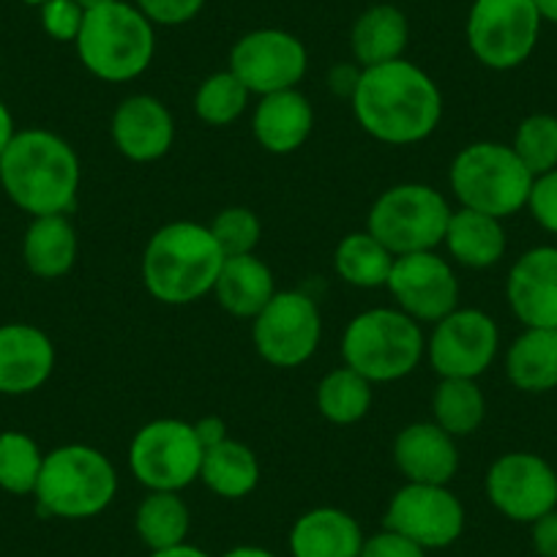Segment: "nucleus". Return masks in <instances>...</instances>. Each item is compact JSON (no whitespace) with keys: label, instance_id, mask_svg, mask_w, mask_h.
Instances as JSON below:
<instances>
[{"label":"nucleus","instance_id":"29","mask_svg":"<svg viewBox=\"0 0 557 557\" xmlns=\"http://www.w3.org/2000/svg\"><path fill=\"white\" fill-rule=\"evenodd\" d=\"M134 530L151 552L186 544L191 530V511L181 492H148L134 511Z\"/></svg>","mask_w":557,"mask_h":557},{"label":"nucleus","instance_id":"32","mask_svg":"<svg viewBox=\"0 0 557 557\" xmlns=\"http://www.w3.org/2000/svg\"><path fill=\"white\" fill-rule=\"evenodd\" d=\"M314 401L325 421L339 426L358 424L372 410V383L356 369H331L314 391Z\"/></svg>","mask_w":557,"mask_h":557},{"label":"nucleus","instance_id":"41","mask_svg":"<svg viewBox=\"0 0 557 557\" xmlns=\"http://www.w3.org/2000/svg\"><path fill=\"white\" fill-rule=\"evenodd\" d=\"M530 544L539 557H557V508L530 524Z\"/></svg>","mask_w":557,"mask_h":557},{"label":"nucleus","instance_id":"21","mask_svg":"<svg viewBox=\"0 0 557 557\" xmlns=\"http://www.w3.org/2000/svg\"><path fill=\"white\" fill-rule=\"evenodd\" d=\"M314 128L312 101L298 88L260 96L251 115V134L268 153L287 157L304 148Z\"/></svg>","mask_w":557,"mask_h":557},{"label":"nucleus","instance_id":"44","mask_svg":"<svg viewBox=\"0 0 557 557\" xmlns=\"http://www.w3.org/2000/svg\"><path fill=\"white\" fill-rule=\"evenodd\" d=\"M14 134H17V126H14L12 112H9V107L0 101V153L7 151L9 143L14 139Z\"/></svg>","mask_w":557,"mask_h":557},{"label":"nucleus","instance_id":"11","mask_svg":"<svg viewBox=\"0 0 557 557\" xmlns=\"http://www.w3.org/2000/svg\"><path fill=\"white\" fill-rule=\"evenodd\" d=\"M323 339L320 307L301 290H278L251 320L257 356L278 369H296L318 352Z\"/></svg>","mask_w":557,"mask_h":557},{"label":"nucleus","instance_id":"24","mask_svg":"<svg viewBox=\"0 0 557 557\" xmlns=\"http://www.w3.org/2000/svg\"><path fill=\"white\" fill-rule=\"evenodd\" d=\"M443 246H446L454 262L473 268V271L497 265L508 246L503 219H495L481 211H470V208H457V211H451V219H448Z\"/></svg>","mask_w":557,"mask_h":557},{"label":"nucleus","instance_id":"20","mask_svg":"<svg viewBox=\"0 0 557 557\" xmlns=\"http://www.w3.org/2000/svg\"><path fill=\"white\" fill-rule=\"evenodd\" d=\"M394 465L412 484H451L459 470L457 437L435 421L407 424L394 441Z\"/></svg>","mask_w":557,"mask_h":557},{"label":"nucleus","instance_id":"26","mask_svg":"<svg viewBox=\"0 0 557 557\" xmlns=\"http://www.w3.org/2000/svg\"><path fill=\"white\" fill-rule=\"evenodd\" d=\"M77 230L66 213L34 216L23 238V260L28 271L39 278H61L77 262Z\"/></svg>","mask_w":557,"mask_h":557},{"label":"nucleus","instance_id":"8","mask_svg":"<svg viewBox=\"0 0 557 557\" xmlns=\"http://www.w3.org/2000/svg\"><path fill=\"white\" fill-rule=\"evenodd\" d=\"M454 208L446 195L426 184H396L372 202L367 230L394 257L435 251L446 238Z\"/></svg>","mask_w":557,"mask_h":557},{"label":"nucleus","instance_id":"2","mask_svg":"<svg viewBox=\"0 0 557 557\" xmlns=\"http://www.w3.org/2000/svg\"><path fill=\"white\" fill-rule=\"evenodd\" d=\"M79 184L77 151L50 128H23L0 153V186L30 216L69 213L77 206Z\"/></svg>","mask_w":557,"mask_h":557},{"label":"nucleus","instance_id":"7","mask_svg":"<svg viewBox=\"0 0 557 557\" xmlns=\"http://www.w3.org/2000/svg\"><path fill=\"white\" fill-rule=\"evenodd\" d=\"M448 184L459 208L508 219L528 208L533 173L506 143H470L454 157Z\"/></svg>","mask_w":557,"mask_h":557},{"label":"nucleus","instance_id":"5","mask_svg":"<svg viewBox=\"0 0 557 557\" xmlns=\"http://www.w3.org/2000/svg\"><path fill=\"white\" fill-rule=\"evenodd\" d=\"M115 495V465L99 448L69 443L45 454L34 497L47 517L72 519V522L94 519L112 506Z\"/></svg>","mask_w":557,"mask_h":557},{"label":"nucleus","instance_id":"42","mask_svg":"<svg viewBox=\"0 0 557 557\" xmlns=\"http://www.w3.org/2000/svg\"><path fill=\"white\" fill-rule=\"evenodd\" d=\"M363 69L358 63H336L329 72V88L331 94L339 96V99H352L358 88V79H361Z\"/></svg>","mask_w":557,"mask_h":557},{"label":"nucleus","instance_id":"9","mask_svg":"<svg viewBox=\"0 0 557 557\" xmlns=\"http://www.w3.org/2000/svg\"><path fill=\"white\" fill-rule=\"evenodd\" d=\"M202 454L195 424L157 418L139 426L128 446V470L148 492H184L200 481Z\"/></svg>","mask_w":557,"mask_h":557},{"label":"nucleus","instance_id":"25","mask_svg":"<svg viewBox=\"0 0 557 557\" xmlns=\"http://www.w3.org/2000/svg\"><path fill=\"white\" fill-rule=\"evenodd\" d=\"M407 45H410V23H407L405 12L391 3L369 7L352 23L350 50L352 61L361 69L399 61L405 58Z\"/></svg>","mask_w":557,"mask_h":557},{"label":"nucleus","instance_id":"39","mask_svg":"<svg viewBox=\"0 0 557 557\" xmlns=\"http://www.w3.org/2000/svg\"><path fill=\"white\" fill-rule=\"evenodd\" d=\"M528 208L546 233L557 235V168L544 175H535L533 189H530L528 197Z\"/></svg>","mask_w":557,"mask_h":557},{"label":"nucleus","instance_id":"17","mask_svg":"<svg viewBox=\"0 0 557 557\" xmlns=\"http://www.w3.org/2000/svg\"><path fill=\"white\" fill-rule=\"evenodd\" d=\"M112 143L128 162H159L175 143V117L162 99L134 94L112 112Z\"/></svg>","mask_w":557,"mask_h":557},{"label":"nucleus","instance_id":"46","mask_svg":"<svg viewBox=\"0 0 557 557\" xmlns=\"http://www.w3.org/2000/svg\"><path fill=\"white\" fill-rule=\"evenodd\" d=\"M222 557H278L276 552L265 549V546H255V544H240L233 546V549L224 552Z\"/></svg>","mask_w":557,"mask_h":557},{"label":"nucleus","instance_id":"13","mask_svg":"<svg viewBox=\"0 0 557 557\" xmlns=\"http://www.w3.org/2000/svg\"><path fill=\"white\" fill-rule=\"evenodd\" d=\"M383 528L435 552L457 544L465 533V506L448 484H412L394 492L385 508Z\"/></svg>","mask_w":557,"mask_h":557},{"label":"nucleus","instance_id":"40","mask_svg":"<svg viewBox=\"0 0 557 557\" xmlns=\"http://www.w3.org/2000/svg\"><path fill=\"white\" fill-rule=\"evenodd\" d=\"M430 552L421 549V546L416 544V541L405 539L401 533H396V530H377V533L367 535V541H363L361 546V555L358 557H426Z\"/></svg>","mask_w":557,"mask_h":557},{"label":"nucleus","instance_id":"49","mask_svg":"<svg viewBox=\"0 0 557 557\" xmlns=\"http://www.w3.org/2000/svg\"><path fill=\"white\" fill-rule=\"evenodd\" d=\"M23 3H28V7H41V3H47V0H23Z\"/></svg>","mask_w":557,"mask_h":557},{"label":"nucleus","instance_id":"18","mask_svg":"<svg viewBox=\"0 0 557 557\" xmlns=\"http://www.w3.org/2000/svg\"><path fill=\"white\" fill-rule=\"evenodd\" d=\"M506 298L524 329H557V246H535L513 262Z\"/></svg>","mask_w":557,"mask_h":557},{"label":"nucleus","instance_id":"1","mask_svg":"<svg viewBox=\"0 0 557 557\" xmlns=\"http://www.w3.org/2000/svg\"><path fill=\"white\" fill-rule=\"evenodd\" d=\"M350 104L358 126L385 146L424 143L443 117L441 88L407 58L363 69Z\"/></svg>","mask_w":557,"mask_h":557},{"label":"nucleus","instance_id":"27","mask_svg":"<svg viewBox=\"0 0 557 557\" xmlns=\"http://www.w3.org/2000/svg\"><path fill=\"white\" fill-rule=\"evenodd\" d=\"M506 374L524 394L557 388V329H524L508 347Z\"/></svg>","mask_w":557,"mask_h":557},{"label":"nucleus","instance_id":"28","mask_svg":"<svg viewBox=\"0 0 557 557\" xmlns=\"http://www.w3.org/2000/svg\"><path fill=\"white\" fill-rule=\"evenodd\" d=\"M200 481L224 500H244L260 484V462L246 443L227 437L202 454Z\"/></svg>","mask_w":557,"mask_h":557},{"label":"nucleus","instance_id":"47","mask_svg":"<svg viewBox=\"0 0 557 557\" xmlns=\"http://www.w3.org/2000/svg\"><path fill=\"white\" fill-rule=\"evenodd\" d=\"M544 23L557 25V0H533Z\"/></svg>","mask_w":557,"mask_h":557},{"label":"nucleus","instance_id":"37","mask_svg":"<svg viewBox=\"0 0 557 557\" xmlns=\"http://www.w3.org/2000/svg\"><path fill=\"white\" fill-rule=\"evenodd\" d=\"M41 28L50 39L61 41V45H74L83 30L85 9L77 0H47L39 7Z\"/></svg>","mask_w":557,"mask_h":557},{"label":"nucleus","instance_id":"14","mask_svg":"<svg viewBox=\"0 0 557 557\" xmlns=\"http://www.w3.org/2000/svg\"><path fill=\"white\" fill-rule=\"evenodd\" d=\"M486 500L511 522L533 524L557 508V473L546 459L530 451L497 457L486 470Z\"/></svg>","mask_w":557,"mask_h":557},{"label":"nucleus","instance_id":"12","mask_svg":"<svg viewBox=\"0 0 557 557\" xmlns=\"http://www.w3.org/2000/svg\"><path fill=\"white\" fill-rule=\"evenodd\" d=\"M227 69L251 96H268L301 85L309 69V52L290 30L257 28L235 41Z\"/></svg>","mask_w":557,"mask_h":557},{"label":"nucleus","instance_id":"31","mask_svg":"<svg viewBox=\"0 0 557 557\" xmlns=\"http://www.w3.org/2000/svg\"><path fill=\"white\" fill-rule=\"evenodd\" d=\"M486 396L479 380L441 377L432 394V421L451 437H468L484 424Z\"/></svg>","mask_w":557,"mask_h":557},{"label":"nucleus","instance_id":"36","mask_svg":"<svg viewBox=\"0 0 557 557\" xmlns=\"http://www.w3.org/2000/svg\"><path fill=\"white\" fill-rule=\"evenodd\" d=\"M208 227H211L213 240H216L224 257L255 255L257 244L262 238L260 216L244 206H230L219 211Z\"/></svg>","mask_w":557,"mask_h":557},{"label":"nucleus","instance_id":"4","mask_svg":"<svg viewBox=\"0 0 557 557\" xmlns=\"http://www.w3.org/2000/svg\"><path fill=\"white\" fill-rule=\"evenodd\" d=\"M77 55L94 77L104 83H128L146 74L157 55V25L134 3L115 0L110 7L85 12Z\"/></svg>","mask_w":557,"mask_h":557},{"label":"nucleus","instance_id":"19","mask_svg":"<svg viewBox=\"0 0 557 557\" xmlns=\"http://www.w3.org/2000/svg\"><path fill=\"white\" fill-rule=\"evenodd\" d=\"M55 369V345L28 323L0 325V394L25 396L39 391Z\"/></svg>","mask_w":557,"mask_h":557},{"label":"nucleus","instance_id":"38","mask_svg":"<svg viewBox=\"0 0 557 557\" xmlns=\"http://www.w3.org/2000/svg\"><path fill=\"white\" fill-rule=\"evenodd\" d=\"M134 7L146 14L153 25L178 28V25L191 23L202 12L206 0H134Z\"/></svg>","mask_w":557,"mask_h":557},{"label":"nucleus","instance_id":"10","mask_svg":"<svg viewBox=\"0 0 557 557\" xmlns=\"http://www.w3.org/2000/svg\"><path fill=\"white\" fill-rule=\"evenodd\" d=\"M541 23L533 0H473L465 39L481 66L511 72L533 55Z\"/></svg>","mask_w":557,"mask_h":557},{"label":"nucleus","instance_id":"6","mask_svg":"<svg viewBox=\"0 0 557 557\" xmlns=\"http://www.w3.org/2000/svg\"><path fill=\"white\" fill-rule=\"evenodd\" d=\"M426 356L421 323L396 307H374L356 314L342 334L345 367L356 369L369 383H396L416 372Z\"/></svg>","mask_w":557,"mask_h":557},{"label":"nucleus","instance_id":"43","mask_svg":"<svg viewBox=\"0 0 557 557\" xmlns=\"http://www.w3.org/2000/svg\"><path fill=\"white\" fill-rule=\"evenodd\" d=\"M195 432H197V441H200L202 448H213L219 446V443L227 441V424H224L222 418L219 416H206L200 418L195 424Z\"/></svg>","mask_w":557,"mask_h":557},{"label":"nucleus","instance_id":"45","mask_svg":"<svg viewBox=\"0 0 557 557\" xmlns=\"http://www.w3.org/2000/svg\"><path fill=\"white\" fill-rule=\"evenodd\" d=\"M151 557H211L206 549H200V546L195 544H178V546H170V549H159V552H151Z\"/></svg>","mask_w":557,"mask_h":557},{"label":"nucleus","instance_id":"33","mask_svg":"<svg viewBox=\"0 0 557 557\" xmlns=\"http://www.w3.org/2000/svg\"><path fill=\"white\" fill-rule=\"evenodd\" d=\"M45 451L25 432H0V490L9 495H34Z\"/></svg>","mask_w":557,"mask_h":557},{"label":"nucleus","instance_id":"30","mask_svg":"<svg viewBox=\"0 0 557 557\" xmlns=\"http://www.w3.org/2000/svg\"><path fill=\"white\" fill-rule=\"evenodd\" d=\"M391 268L394 255L369 230L345 235L334 249L336 276L358 290H377L388 285Z\"/></svg>","mask_w":557,"mask_h":557},{"label":"nucleus","instance_id":"16","mask_svg":"<svg viewBox=\"0 0 557 557\" xmlns=\"http://www.w3.org/2000/svg\"><path fill=\"white\" fill-rule=\"evenodd\" d=\"M385 287L394 296L396 309L410 314L416 323L435 325L459 307V276L451 260L437 251L394 257Z\"/></svg>","mask_w":557,"mask_h":557},{"label":"nucleus","instance_id":"3","mask_svg":"<svg viewBox=\"0 0 557 557\" xmlns=\"http://www.w3.org/2000/svg\"><path fill=\"white\" fill-rule=\"evenodd\" d=\"M224 255L208 224L170 222L143 251V285L168 307H186L213 293Z\"/></svg>","mask_w":557,"mask_h":557},{"label":"nucleus","instance_id":"22","mask_svg":"<svg viewBox=\"0 0 557 557\" xmlns=\"http://www.w3.org/2000/svg\"><path fill=\"white\" fill-rule=\"evenodd\" d=\"M363 541L358 519L334 506L304 511L287 535L293 557H358Z\"/></svg>","mask_w":557,"mask_h":557},{"label":"nucleus","instance_id":"35","mask_svg":"<svg viewBox=\"0 0 557 557\" xmlns=\"http://www.w3.org/2000/svg\"><path fill=\"white\" fill-rule=\"evenodd\" d=\"M511 148L522 159L524 168L535 175H544L557 168V117L546 112L528 115L517 126Z\"/></svg>","mask_w":557,"mask_h":557},{"label":"nucleus","instance_id":"15","mask_svg":"<svg viewBox=\"0 0 557 557\" xmlns=\"http://www.w3.org/2000/svg\"><path fill=\"white\" fill-rule=\"evenodd\" d=\"M500 329L481 309L457 307L437 320L426 339V358L441 377L479 380L495 363Z\"/></svg>","mask_w":557,"mask_h":557},{"label":"nucleus","instance_id":"48","mask_svg":"<svg viewBox=\"0 0 557 557\" xmlns=\"http://www.w3.org/2000/svg\"><path fill=\"white\" fill-rule=\"evenodd\" d=\"M77 3L85 9V12H94V9L110 7V3H115V0H77Z\"/></svg>","mask_w":557,"mask_h":557},{"label":"nucleus","instance_id":"34","mask_svg":"<svg viewBox=\"0 0 557 557\" xmlns=\"http://www.w3.org/2000/svg\"><path fill=\"white\" fill-rule=\"evenodd\" d=\"M249 88L230 69L211 74L195 94V112L208 126H230L249 107Z\"/></svg>","mask_w":557,"mask_h":557},{"label":"nucleus","instance_id":"23","mask_svg":"<svg viewBox=\"0 0 557 557\" xmlns=\"http://www.w3.org/2000/svg\"><path fill=\"white\" fill-rule=\"evenodd\" d=\"M276 293L273 271L257 255L224 257V265L213 285L219 307L240 320H255Z\"/></svg>","mask_w":557,"mask_h":557}]
</instances>
